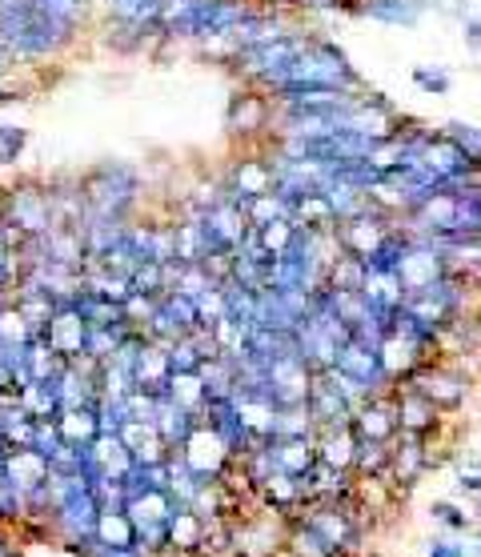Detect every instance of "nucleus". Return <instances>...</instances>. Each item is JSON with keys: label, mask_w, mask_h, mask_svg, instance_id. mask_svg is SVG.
I'll use <instances>...</instances> for the list:
<instances>
[{"label": "nucleus", "mask_w": 481, "mask_h": 557, "mask_svg": "<svg viewBox=\"0 0 481 557\" xmlns=\"http://www.w3.org/2000/svg\"><path fill=\"white\" fill-rule=\"evenodd\" d=\"M173 454H177L201 482H209V478H221V473H225V466L233 461V445H229L209 421H193V430L185 433V442H181Z\"/></svg>", "instance_id": "obj_1"}, {"label": "nucleus", "mask_w": 481, "mask_h": 557, "mask_svg": "<svg viewBox=\"0 0 481 557\" xmlns=\"http://www.w3.org/2000/svg\"><path fill=\"white\" fill-rule=\"evenodd\" d=\"M45 345H49L52 354L61 357V361H76V357H85V342H89V321L81 317L76 305H57L49 317V325L40 330Z\"/></svg>", "instance_id": "obj_2"}, {"label": "nucleus", "mask_w": 481, "mask_h": 557, "mask_svg": "<svg viewBox=\"0 0 481 557\" xmlns=\"http://www.w3.org/2000/svg\"><path fill=\"white\" fill-rule=\"evenodd\" d=\"M0 478H4L9 485H16L21 494H33V490H40V485L52 478V466L40 449L21 445V449H9V454H4V469H0Z\"/></svg>", "instance_id": "obj_3"}, {"label": "nucleus", "mask_w": 481, "mask_h": 557, "mask_svg": "<svg viewBox=\"0 0 481 557\" xmlns=\"http://www.w3.org/2000/svg\"><path fill=\"white\" fill-rule=\"evenodd\" d=\"M205 533H209V521H205L193 506H177L165 521V549H173L177 557L201 554Z\"/></svg>", "instance_id": "obj_4"}, {"label": "nucleus", "mask_w": 481, "mask_h": 557, "mask_svg": "<svg viewBox=\"0 0 481 557\" xmlns=\"http://www.w3.org/2000/svg\"><path fill=\"white\" fill-rule=\"evenodd\" d=\"M269 449H273V466L281 473H289V478H305L309 469L317 466V442L313 437H269Z\"/></svg>", "instance_id": "obj_5"}, {"label": "nucleus", "mask_w": 481, "mask_h": 557, "mask_svg": "<svg viewBox=\"0 0 481 557\" xmlns=\"http://www.w3.org/2000/svg\"><path fill=\"white\" fill-rule=\"evenodd\" d=\"M57 433H61L64 445H76V449H85V445L101 433V418H97V406H73V409H57Z\"/></svg>", "instance_id": "obj_6"}, {"label": "nucleus", "mask_w": 481, "mask_h": 557, "mask_svg": "<svg viewBox=\"0 0 481 557\" xmlns=\"http://www.w3.org/2000/svg\"><path fill=\"white\" fill-rule=\"evenodd\" d=\"M92 542L109 545V549H128L137 545V525L125 513V506H104L97 513V525H92Z\"/></svg>", "instance_id": "obj_7"}]
</instances>
